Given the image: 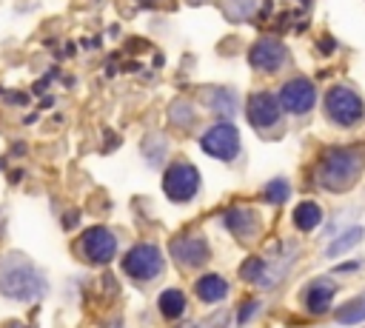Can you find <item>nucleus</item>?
<instances>
[{"instance_id": "11", "label": "nucleus", "mask_w": 365, "mask_h": 328, "mask_svg": "<svg viewBox=\"0 0 365 328\" xmlns=\"http://www.w3.org/2000/svg\"><path fill=\"white\" fill-rule=\"evenodd\" d=\"M208 254L211 251H208L205 237H197V234H185V237H177L171 242V257L182 268H200V265H205Z\"/></svg>"}, {"instance_id": "28", "label": "nucleus", "mask_w": 365, "mask_h": 328, "mask_svg": "<svg viewBox=\"0 0 365 328\" xmlns=\"http://www.w3.org/2000/svg\"><path fill=\"white\" fill-rule=\"evenodd\" d=\"M194 3H197V0H194Z\"/></svg>"}, {"instance_id": "18", "label": "nucleus", "mask_w": 365, "mask_h": 328, "mask_svg": "<svg viewBox=\"0 0 365 328\" xmlns=\"http://www.w3.org/2000/svg\"><path fill=\"white\" fill-rule=\"evenodd\" d=\"M165 151H168V140L160 134V131H151L145 140H143V154H145V163L148 165H160L165 160Z\"/></svg>"}, {"instance_id": "8", "label": "nucleus", "mask_w": 365, "mask_h": 328, "mask_svg": "<svg viewBox=\"0 0 365 328\" xmlns=\"http://www.w3.org/2000/svg\"><path fill=\"white\" fill-rule=\"evenodd\" d=\"M245 117H248V123H251L254 128L265 131V128H271V125L279 123L282 106H279V100H277L271 91H254V94L245 100Z\"/></svg>"}, {"instance_id": "6", "label": "nucleus", "mask_w": 365, "mask_h": 328, "mask_svg": "<svg viewBox=\"0 0 365 328\" xmlns=\"http://www.w3.org/2000/svg\"><path fill=\"white\" fill-rule=\"evenodd\" d=\"M123 268H125V274L131 280L148 282L163 271V251L157 245H151V242H140L123 257Z\"/></svg>"}, {"instance_id": "17", "label": "nucleus", "mask_w": 365, "mask_h": 328, "mask_svg": "<svg viewBox=\"0 0 365 328\" xmlns=\"http://www.w3.org/2000/svg\"><path fill=\"white\" fill-rule=\"evenodd\" d=\"M157 302H160V314H163L165 319H177V317H182V311H185V294H182L180 288H165Z\"/></svg>"}, {"instance_id": "4", "label": "nucleus", "mask_w": 365, "mask_h": 328, "mask_svg": "<svg viewBox=\"0 0 365 328\" xmlns=\"http://www.w3.org/2000/svg\"><path fill=\"white\" fill-rule=\"evenodd\" d=\"M163 191L171 203H188L200 191V171L185 160L171 163L163 174Z\"/></svg>"}, {"instance_id": "9", "label": "nucleus", "mask_w": 365, "mask_h": 328, "mask_svg": "<svg viewBox=\"0 0 365 328\" xmlns=\"http://www.w3.org/2000/svg\"><path fill=\"white\" fill-rule=\"evenodd\" d=\"M285 60H288V48H285L279 40H274V37H262V40H257V43L248 48V63H251V68L265 71V74L279 71V68L285 66Z\"/></svg>"}, {"instance_id": "19", "label": "nucleus", "mask_w": 365, "mask_h": 328, "mask_svg": "<svg viewBox=\"0 0 365 328\" xmlns=\"http://www.w3.org/2000/svg\"><path fill=\"white\" fill-rule=\"evenodd\" d=\"M257 11V0H222V14L234 23L251 20Z\"/></svg>"}, {"instance_id": "23", "label": "nucleus", "mask_w": 365, "mask_h": 328, "mask_svg": "<svg viewBox=\"0 0 365 328\" xmlns=\"http://www.w3.org/2000/svg\"><path fill=\"white\" fill-rule=\"evenodd\" d=\"M240 277H242L245 282H262V280H265V262H262L259 257H248V260L242 262V268H240Z\"/></svg>"}, {"instance_id": "10", "label": "nucleus", "mask_w": 365, "mask_h": 328, "mask_svg": "<svg viewBox=\"0 0 365 328\" xmlns=\"http://www.w3.org/2000/svg\"><path fill=\"white\" fill-rule=\"evenodd\" d=\"M314 100H317V88L305 77H294V80L282 83V88H279V106L288 114H305V111H311L314 108Z\"/></svg>"}, {"instance_id": "16", "label": "nucleus", "mask_w": 365, "mask_h": 328, "mask_svg": "<svg viewBox=\"0 0 365 328\" xmlns=\"http://www.w3.org/2000/svg\"><path fill=\"white\" fill-rule=\"evenodd\" d=\"M319 222H322V208H319L317 203L305 200V203H299V205L294 208V225H297L299 231H311V228H317Z\"/></svg>"}, {"instance_id": "12", "label": "nucleus", "mask_w": 365, "mask_h": 328, "mask_svg": "<svg viewBox=\"0 0 365 328\" xmlns=\"http://www.w3.org/2000/svg\"><path fill=\"white\" fill-rule=\"evenodd\" d=\"M202 106H205L211 114L228 120V117L237 114L240 100H237V91H234V88H228V86H211V88L202 91Z\"/></svg>"}, {"instance_id": "27", "label": "nucleus", "mask_w": 365, "mask_h": 328, "mask_svg": "<svg viewBox=\"0 0 365 328\" xmlns=\"http://www.w3.org/2000/svg\"><path fill=\"white\" fill-rule=\"evenodd\" d=\"M180 328H197V325H194V322H185V325H180Z\"/></svg>"}, {"instance_id": "13", "label": "nucleus", "mask_w": 365, "mask_h": 328, "mask_svg": "<svg viewBox=\"0 0 365 328\" xmlns=\"http://www.w3.org/2000/svg\"><path fill=\"white\" fill-rule=\"evenodd\" d=\"M222 220H225V228L234 231L240 240H251L257 234V228H259L257 214L251 208H231V211H225Z\"/></svg>"}, {"instance_id": "2", "label": "nucleus", "mask_w": 365, "mask_h": 328, "mask_svg": "<svg viewBox=\"0 0 365 328\" xmlns=\"http://www.w3.org/2000/svg\"><path fill=\"white\" fill-rule=\"evenodd\" d=\"M362 168H365L362 148H331L322 154L317 165V183L331 191H345L359 180Z\"/></svg>"}, {"instance_id": "21", "label": "nucleus", "mask_w": 365, "mask_h": 328, "mask_svg": "<svg viewBox=\"0 0 365 328\" xmlns=\"http://www.w3.org/2000/svg\"><path fill=\"white\" fill-rule=\"evenodd\" d=\"M359 240H362V228H359V225H356V228H348V231H345L342 237H336V240H334V242H331V245L325 248V254H328V257H339L342 251L354 248V245H356Z\"/></svg>"}, {"instance_id": "15", "label": "nucleus", "mask_w": 365, "mask_h": 328, "mask_svg": "<svg viewBox=\"0 0 365 328\" xmlns=\"http://www.w3.org/2000/svg\"><path fill=\"white\" fill-rule=\"evenodd\" d=\"M331 297H334V285L328 282H314L308 291H305V305L311 314H325L328 305H331Z\"/></svg>"}, {"instance_id": "20", "label": "nucleus", "mask_w": 365, "mask_h": 328, "mask_svg": "<svg viewBox=\"0 0 365 328\" xmlns=\"http://www.w3.org/2000/svg\"><path fill=\"white\" fill-rule=\"evenodd\" d=\"M362 319H365V297H356V299L345 302L342 308H336V322H342V325H354Z\"/></svg>"}, {"instance_id": "7", "label": "nucleus", "mask_w": 365, "mask_h": 328, "mask_svg": "<svg viewBox=\"0 0 365 328\" xmlns=\"http://www.w3.org/2000/svg\"><path fill=\"white\" fill-rule=\"evenodd\" d=\"M77 251L83 254V260L97 262V265H106V262H111L114 254H117V237H114L108 228L94 225V228H88V231L77 240Z\"/></svg>"}, {"instance_id": "24", "label": "nucleus", "mask_w": 365, "mask_h": 328, "mask_svg": "<svg viewBox=\"0 0 365 328\" xmlns=\"http://www.w3.org/2000/svg\"><path fill=\"white\" fill-rule=\"evenodd\" d=\"M288 183L285 180H271L265 188H262V197L268 200V203H285L288 200Z\"/></svg>"}, {"instance_id": "1", "label": "nucleus", "mask_w": 365, "mask_h": 328, "mask_svg": "<svg viewBox=\"0 0 365 328\" xmlns=\"http://www.w3.org/2000/svg\"><path fill=\"white\" fill-rule=\"evenodd\" d=\"M0 291L9 299L31 302L48 291V280L23 254H6V257H0Z\"/></svg>"}, {"instance_id": "22", "label": "nucleus", "mask_w": 365, "mask_h": 328, "mask_svg": "<svg viewBox=\"0 0 365 328\" xmlns=\"http://www.w3.org/2000/svg\"><path fill=\"white\" fill-rule=\"evenodd\" d=\"M168 117H171V123L174 125H182V128H188V125H194V117H197V111H194V106L191 103H171V108H168Z\"/></svg>"}, {"instance_id": "25", "label": "nucleus", "mask_w": 365, "mask_h": 328, "mask_svg": "<svg viewBox=\"0 0 365 328\" xmlns=\"http://www.w3.org/2000/svg\"><path fill=\"white\" fill-rule=\"evenodd\" d=\"M257 308H259V302H257V299L242 302V308H240V317H237V319H240V322H248V319L254 317V311H257Z\"/></svg>"}, {"instance_id": "14", "label": "nucleus", "mask_w": 365, "mask_h": 328, "mask_svg": "<svg viewBox=\"0 0 365 328\" xmlns=\"http://www.w3.org/2000/svg\"><path fill=\"white\" fill-rule=\"evenodd\" d=\"M194 291H197V297H200L202 302H220V299H225V294H228V282H225L220 274H205V277L197 280Z\"/></svg>"}, {"instance_id": "26", "label": "nucleus", "mask_w": 365, "mask_h": 328, "mask_svg": "<svg viewBox=\"0 0 365 328\" xmlns=\"http://www.w3.org/2000/svg\"><path fill=\"white\" fill-rule=\"evenodd\" d=\"M336 271H356V262H342Z\"/></svg>"}, {"instance_id": "5", "label": "nucleus", "mask_w": 365, "mask_h": 328, "mask_svg": "<svg viewBox=\"0 0 365 328\" xmlns=\"http://www.w3.org/2000/svg\"><path fill=\"white\" fill-rule=\"evenodd\" d=\"M325 111L336 125H356L362 120V100L348 86H334L325 94Z\"/></svg>"}, {"instance_id": "3", "label": "nucleus", "mask_w": 365, "mask_h": 328, "mask_svg": "<svg viewBox=\"0 0 365 328\" xmlns=\"http://www.w3.org/2000/svg\"><path fill=\"white\" fill-rule=\"evenodd\" d=\"M200 148L214 160H222V163L234 160L240 154V131H237V125L228 123V120H220V123L208 125L200 134Z\"/></svg>"}]
</instances>
